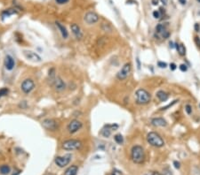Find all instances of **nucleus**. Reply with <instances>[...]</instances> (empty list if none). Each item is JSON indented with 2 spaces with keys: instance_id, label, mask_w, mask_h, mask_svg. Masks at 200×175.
<instances>
[{
  "instance_id": "nucleus-23",
  "label": "nucleus",
  "mask_w": 200,
  "mask_h": 175,
  "mask_svg": "<svg viewBox=\"0 0 200 175\" xmlns=\"http://www.w3.org/2000/svg\"><path fill=\"white\" fill-rule=\"evenodd\" d=\"M101 28H102V30L103 31H105V32H108V33H111L113 31V28L112 27L108 24V23H102L101 25Z\"/></svg>"
},
{
  "instance_id": "nucleus-30",
  "label": "nucleus",
  "mask_w": 200,
  "mask_h": 175,
  "mask_svg": "<svg viewBox=\"0 0 200 175\" xmlns=\"http://www.w3.org/2000/svg\"><path fill=\"white\" fill-rule=\"evenodd\" d=\"M194 42H195L196 45L197 46V48H199V49H200V38H199L198 36H195V38H194Z\"/></svg>"
},
{
  "instance_id": "nucleus-39",
  "label": "nucleus",
  "mask_w": 200,
  "mask_h": 175,
  "mask_svg": "<svg viewBox=\"0 0 200 175\" xmlns=\"http://www.w3.org/2000/svg\"><path fill=\"white\" fill-rule=\"evenodd\" d=\"M179 2L182 4V5H186L187 3V0H179Z\"/></svg>"
},
{
  "instance_id": "nucleus-40",
  "label": "nucleus",
  "mask_w": 200,
  "mask_h": 175,
  "mask_svg": "<svg viewBox=\"0 0 200 175\" xmlns=\"http://www.w3.org/2000/svg\"><path fill=\"white\" fill-rule=\"evenodd\" d=\"M160 1H161V3H163V5H167V0H160Z\"/></svg>"
},
{
  "instance_id": "nucleus-1",
  "label": "nucleus",
  "mask_w": 200,
  "mask_h": 175,
  "mask_svg": "<svg viewBox=\"0 0 200 175\" xmlns=\"http://www.w3.org/2000/svg\"><path fill=\"white\" fill-rule=\"evenodd\" d=\"M131 158L133 163L135 164L143 163L145 161V153L143 148L140 145L133 146L131 150Z\"/></svg>"
},
{
  "instance_id": "nucleus-8",
  "label": "nucleus",
  "mask_w": 200,
  "mask_h": 175,
  "mask_svg": "<svg viewBox=\"0 0 200 175\" xmlns=\"http://www.w3.org/2000/svg\"><path fill=\"white\" fill-rule=\"evenodd\" d=\"M71 160V155L68 154V155H65V156H59V157H56L54 158V163L58 165L59 167L63 168L65 166H67L70 162Z\"/></svg>"
},
{
  "instance_id": "nucleus-26",
  "label": "nucleus",
  "mask_w": 200,
  "mask_h": 175,
  "mask_svg": "<svg viewBox=\"0 0 200 175\" xmlns=\"http://www.w3.org/2000/svg\"><path fill=\"white\" fill-rule=\"evenodd\" d=\"M9 92V90L7 89V88H3V89L0 90V98L5 96H6Z\"/></svg>"
},
{
  "instance_id": "nucleus-33",
  "label": "nucleus",
  "mask_w": 200,
  "mask_h": 175,
  "mask_svg": "<svg viewBox=\"0 0 200 175\" xmlns=\"http://www.w3.org/2000/svg\"><path fill=\"white\" fill-rule=\"evenodd\" d=\"M152 14H153V17H154L155 19H159V18L161 17V13H160L159 11H154Z\"/></svg>"
},
{
  "instance_id": "nucleus-16",
  "label": "nucleus",
  "mask_w": 200,
  "mask_h": 175,
  "mask_svg": "<svg viewBox=\"0 0 200 175\" xmlns=\"http://www.w3.org/2000/svg\"><path fill=\"white\" fill-rule=\"evenodd\" d=\"M55 25H56L57 28L59 29V31H60V33H61L63 39H67L69 37V32H68V30H67V28H66V27L64 25H62L59 21H55Z\"/></svg>"
},
{
  "instance_id": "nucleus-31",
  "label": "nucleus",
  "mask_w": 200,
  "mask_h": 175,
  "mask_svg": "<svg viewBox=\"0 0 200 175\" xmlns=\"http://www.w3.org/2000/svg\"><path fill=\"white\" fill-rule=\"evenodd\" d=\"M179 68H180V71H182V72H186V71H187V69H188V67H187V65H184V64H182V65H180Z\"/></svg>"
},
{
  "instance_id": "nucleus-10",
  "label": "nucleus",
  "mask_w": 200,
  "mask_h": 175,
  "mask_svg": "<svg viewBox=\"0 0 200 175\" xmlns=\"http://www.w3.org/2000/svg\"><path fill=\"white\" fill-rule=\"evenodd\" d=\"M22 53H23V56L30 61H32V62H35V63H39V62L42 61L41 57L37 53H36L35 51H28V50H24Z\"/></svg>"
},
{
  "instance_id": "nucleus-9",
  "label": "nucleus",
  "mask_w": 200,
  "mask_h": 175,
  "mask_svg": "<svg viewBox=\"0 0 200 175\" xmlns=\"http://www.w3.org/2000/svg\"><path fill=\"white\" fill-rule=\"evenodd\" d=\"M82 126H83V123L78 120H71L68 126H67V129H68V132L70 134H75V133H77L78 132L81 128H82Z\"/></svg>"
},
{
  "instance_id": "nucleus-15",
  "label": "nucleus",
  "mask_w": 200,
  "mask_h": 175,
  "mask_svg": "<svg viewBox=\"0 0 200 175\" xmlns=\"http://www.w3.org/2000/svg\"><path fill=\"white\" fill-rule=\"evenodd\" d=\"M70 29H71L73 35H75V37L77 38L78 40H81V39L83 38V36H84V34H83V31H82L81 27L78 24L73 23L70 26Z\"/></svg>"
},
{
  "instance_id": "nucleus-37",
  "label": "nucleus",
  "mask_w": 200,
  "mask_h": 175,
  "mask_svg": "<svg viewBox=\"0 0 200 175\" xmlns=\"http://www.w3.org/2000/svg\"><path fill=\"white\" fill-rule=\"evenodd\" d=\"M174 167H175L176 169H179V168L180 167V164L179 162H177V161H174Z\"/></svg>"
},
{
  "instance_id": "nucleus-38",
  "label": "nucleus",
  "mask_w": 200,
  "mask_h": 175,
  "mask_svg": "<svg viewBox=\"0 0 200 175\" xmlns=\"http://www.w3.org/2000/svg\"><path fill=\"white\" fill-rule=\"evenodd\" d=\"M152 5H158V0H152Z\"/></svg>"
},
{
  "instance_id": "nucleus-42",
  "label": "nucleus",
  "mask_w": 200,
  "mask_h": 175,
  "mask_svg": "<svg viewBox=\"0 0 200 175\" xmlns=\"http://www.w3.org/2000/svg\"><path fill=\"white\" fill-rule=\"evenodd\" d=\"M170 47L172 48V49L174 47V43H173V42H170Z\"/></svg>"
},
{
  "instance_id": "nucleus-3",
  "label": "nucleus",
  "mask_w": 200,
  "mask_h": 175,
  "mask_svg": "<svg viewBox=\"0 0 200 175\" xmlns=\"http://www.w3.org/2000/svg\"><path fill=\"white\" fill-rule=\"evenodd\" d=\"M135 97H136V103L138 104H147L150 102L151 96L150 94L144 89H139L135 92Z\"/></svg>"
},
{
  "instance_id": "nucleus-13",
  "label": "nucleus",
  "mask_w": 200,
  "mask_h": 175,
  "mask_svg": "<svg viewBox=\"0 0 200 175\" xmlns=\"http://www.w3.org/2000/svg\"><path fill=\"white\" fill-rule=\"evenodd\" d=\"M160 36L161 38H164L166 39L169 37L170 33L168 32V30L166 29V25L164 24H158L156 27V36Z\"/></svg>"
},
{
  "instance_id": "nucleus-7",
  "label": "nucleus",
  "mask_w": 200,
  "mask_h": 175,
  "mask_svg": "<svg viewBox=\"0 0 200 175\" xmlns=\"http://www.w3.org/2000/svg\"><path fill=\"white\" fill-rule=\"evenodd\" d=\"M53 86L54 88V90L57 92H62L66 90L67 85L65 81L61 79V77L60 76H55V78L53 80Z\"/></svg>"
},
{
  "instance_id": "nucleus-35",
  "label": "nucleus",
  "mask_w": 200,
  "mask_h": 175,
  "mask_svg": "<svg viewBox=\"0 0 200 175\" xmlns=\"http://www.w3.org/2000/svg\"><path fill=\"white\" fill-rule=\"evenodd\" d=\"M56 3L58 4V5H64L66 3H68L69 2V0H55Z\"/></svg>"
},
{
  "instance_id": "nucleus-4",
  "label": "nucleus",
  "mask_w": 200,
  "mask_h": 175,
  "mask_svg": "<svg viewBox=\"0 0 200 175\" xmlns=\"http://www.w3.org/2000/svg\"><path fill=\"white\" fill-rule=\"evenodd\" d=\"M61 146L62 149H64L65 150H79L82 147V142L79 140L70 139L64 141Z\"/></svg>"
},
{
  "instance_id": "nucleus-32",
  "label": "nucleus",
  "mask_w": 200,
  "mask_h": 175,
  "mask_svg": "<svg viewBox=\"0 0 200 175\" xmlns=\"http://www.w3.org/2000/svg\"><path fill=\"white\" fill-rule=\"evenodd\" d=\"M157 65L160 67V68H166L167 66V64L166 62H162V61H158L157 62Z\"/></svg>"
},
{
  "instance_id": "nucleus-24",
  "label": "nucleus",
  "mask_w": 200,
  "mask_h": 175,
  "mask_svg": "<svg viewBox=\"0 0 200 175\" xmlns=\"http://www.w3.org/2000/svg\"><path fill=\"white\" fill-rule=\"evenodd\" d=\"M114 140H115V142L118 144H122L124 142V137H123V135L121 134H116L115 136H114Z\"/></svg>"
},
{
  "instance_id": "nucleus-41",
  "label": "nucleus",
  "mask_w": 200,
  "mask_h": 175,
  "mask_svg": "<svg viewBox=\"0 0 200 175\" xmlns=\"http://www.w3.org/2000/svg\"><path fill=\"white\" fill-rule=\"evenodd\" d=\"M195 29H196V31L198 32L199 31V27H198V24H196L195 25Z\"/></svg>"
},
{
  "instance_id": "nucleus-25",
  "label": "nucleus",
  "mask_w": 200,
  "mask_h": 175,
  "mask_svg": "<svg viewBox=\"0 0 200 175\" xmlns=\"http://www.w3.org/2000/svg\"><path fill=\"white\" fill-rule=\"evenodd\" d=\"M16 13L17 12L15 11V9H8V10H6V11L3 12L2 15H3V17H7V16H10L12 14H14Z\"/></svg>"
},
{
  "instance_id": "nucleus-20",
  "label": "nucleus",
  "mask_w": 200,
  "mask_h": 175,
  "mask_svg": "<svg viewBox=\"0 0 200 175\" xmlns=\"http://www.w3.org/2000/svg\"><path fill=\"white\" fill-rule=\"evenodd\" d=\"M111 126L110 125H108L106 126L105 128H104L101 131V135L103 136V137H105V138H108L109 137V136L111 135Z\"/></svg>"
},
{
  "instance_id": "nucleus-36",
  "label": "nucleus",
  "mask_w": 200,
  "mask_h": 175,
  "mask_svg": "<svg viewBox=\"0 0 200 175\" xmlns=\"http://www.w3.org/2000/svg\"><path fill=\"white\" fill-rule=\"evenodd\" d=\"M176 68H177V65L174 63H171L170 64V69L172 70V71H174Z\"/></svg>"
},
{
  "instance_id": "nucleus-14",
  "label": "nucleus",
  "mask_w": 200,
  "mask_h": 175,
  "mask_svg": "<svg viewBox=\"0 0 200 175\" xmlns=\"http://www.w3.org/2000/svg\"><path fill=\"white\" fill-rule=\"evenodd\" d=\"M4 65L7 71H13L15 67V60L14 58L9 54H6L4 58Z\"/></svg>"
},
{
  "instance_id": "nucleus-2",
  "label": "nucleus",
  "mask_w": 200,
  "mask_h": 175,
  "mask_svg": "<svg viewBox=\"0 0 200 175\" xmlns=\"http://www.w3.org/2000/svg\"><path fill=\"white\" fill-rule=\"evenodd\" d=\"M147 141L151 146H153V147H156V148H161L165 145V142L163 138L156 132L149 133L147 135Z\"/></svg>"
},
{
  "instance_id": "nucleus-27",
  "label": "nucleus",
  "mask_w": 200,
  "mask_h": 175,
  "mask_svg": "<svg viewBox=\"0 0 200 175\" xmlns=\"http://www.w3.org/2000/svg\"><path fill=\"white\" fill-rule=\"evenodd\" d=\"M162 175H173V172L168 167H166L162 171Z\"/></svg>"
},
{
  "instance_id": "nucleus-17",
  "label": "nucleus",
  "mask_w": 200,
  "mask_h": 175,
  "mask_svg": "<svg viewBox=\"0 0 200 175\" xmlns=\"http://www.w3.org/2000/svg\"><path fill=\"white\" fill-rule=\"evenodd\" d=\"M151 124L155 126H160V128H163V126H166L167 123L166 121L162 119V118H154L151 120Z\"/></svg>"
},
{
  "instance_id": "nucleus-5",
  "label": "nucleus",
  "mask_w": 200,
  "mask_h": 175,
  "mask_svg": "<svg viewBox=\"0 0 200 175\" xmlns=\"http://www.w3.org/2000/svg\"><path fill=\"white\" fill-rule=\"evenodd\" d=\"M131 71H132L131 63H126L122 66L121 69L118 71V73H117V78L120 81L126 80V78L129 76V74L131 73Z\"/></svg>"
},
{
  "instance_id": "nucleus-12",
  "label": "nucleus",
  "mask_w": 200,
  "mask_h": 175,
  "mask_svg": "<svg viewBox=\"0 0 200 175\" xmlns=\"http://www.w3.org/2000/svg\"><path fill=\"white\" fill-rule=\"evenodd\" d=\"M42 126L49 131H55L58 128V122L53 119H45L42 121Z\"/></svg>"
},
{
  "instance_id": "nucleus-29",
  "label": "nucleus",
  "mask_w": 200,
  "mask_h": 175,
  "mask_svg": "<svg viewBox=\"0 0 200 175\" xmlns=\"http://www.w3.org/2000/svg\"><path fill=\"white\" fill-rule=\"evenodd\" d=\"M177 102H178L177 100H174V102H173L172 104H168V105H166V107H163V108H161V110H162V111H164V110H167L168 108H170V107H172V106H173L174 104H176Z\"/></svg>"
},
{
  "instance_id": "nucleus-45",
  "label": "nucleus",
  "mask_w": 200,
  "mask_h": 175,
  "mask_svg": "<svg viewBox=\"0 0 200 175\" xmlns=\"http://www.w3.org/2000/svg\"><path fill=\"white\" fill-rule=\"evenodd\" d=\"M199 106H200V104H199Z\"/></svg>"
},
{
  "instance_id": "nucleus-44",
  "label": "nucleus",
  "mask_w": 200,
  "mask_h": 175,
  "mask_svg": "<svg viewBox=\"0 0 200 175\" xmlns=\"http://www.w3.org/2000/svg\"><path fill=\"white\" fill-rule=\"evenodd\" d=\"M197 2H199V3H200V0H197Z\"/></svg>"
},
{
  "instance_id": "nucleus-28",
  "label": "nucleus",
  "mask_w": 200,
  "mask_h": 175,
  "mask_svg": "<svg viewBox=\"0 0 200 175\" xmlns=\"http://www.w3.org/2000/svg\"><path fill=\"white\" fill-rule=\"evenodd\" d=\"M185 111H186V112H187L189 115L191 114V113H192V107H191V105L186 104V105H185Z\"/></svg>"
},
{
  "instance_id": "nucleus-18",
  "label": "nucleus",
  "mask_w": 200,
  "mask_h": 175,
  "mask_svg": "<svg viewBox=\"0 0 200 175\" xmlns=\"http://www.w3.org/2000/svg\"><path fill=\"white\" fill-rule=\"evenodd\" d=\"M156 96L157 97V99L160 102H166L168 99L169 95L166 91H164V90H158L157 92V94H156Z\"/></svg>"
},
{
  "instance_id": "nucleus-11",
  "label": "nucleus",
  "mask_w": 200,
  "mask_h": 175,
  "mask_svg": "<svg viewBox=\"0 0 200 175\" xmlns=\"http://www.w3.org/2000/svg\"><path fill=\"white\" fill-rule=\"evenodd\" d=\"M100 19V17L99 15L94 13V12H88L85 13L84 17V22L88 24V25H93V24H95L96 22L99 21Z\"/></svg>"
},
{
  "instance_id": "nucleus-21",
  "label": "nucleus",
  "mask_w": 200,
  "mask_h": 175,
  "mask_svg": "<svg viewBox=\"0 0 200 175\" xmlns=\"http://www.w3.org/2000/svg\"><path fill=\"white\" fill-rule=\"evenodd\" d=\"M176 49H177V51H178L179 55H180V56H185L186 55V48L183 45V43L176 44Z\"/></svg>"
},
{
  "instance_id": "nucleus-19",
  "label": "nucleus",
  "mask_w": 200,
  "mask_h": 175,
  "mask_svg": "<svg viewBox=\"0 0 200 175\" xmlns=\"http://www.w3.org/2000/svg\"><path fill=\"white\" fill-rule=\"evenodd\" d=\"M78 171V167L77 165H71L64 172V175H77Z\"/></svg>"
},
{
  "instance_id": "nucleus-6",
  "label": "nucleus",
  "mask_w": 200,
  "mask_h": 175,
  "mask_svg": "<svg viewBox=\"0 0 200 175\" xmlns=\"http://www.w3.org/2000/svg\"><path fill=\"white\" fill-rule=\"evenodd\" d=\"M35 89V82L32 79H25L21 84V90L25 95L31 93Z\"/></svg>"
},
{
  "instance_id": "nucleus-22",
  "label": "nucleus",
  "mask_w": 200,
  "mask_h": 175,
  "mask_svg": "<svg viewBox=\"0 0 200 175\" xmlns=\"http://www.w3.org/2000/svg\"><path fill=\"white\" fill-rule=\"evenodd\" d=\"M11 172V168L9 165L7 164H3L0 166V173L3 174V175H6V174H9Z\"/></svg>"
},
{
  "instance_id": "nucleus-34",
  "label": "nucleus",
  "mask_w": 200,
  "mask_h": 175,
  "mask_svg": "<svg viewBox=\"0 0 200 175\" xmlns=\"http://www.w3.org/2000/svg\"><path fill=\"white\" fill-rule=\"evenodd\" d=\"M143 175H161L158 172H145Z\"/></svg>"
},
{
  "instance_id": "nucleus-43",
  "label": "nucleus",
  "mask_w": 200,
  "mask_h": 175,
  "mask_svg": "<svg viewBox=\"0 0 200 175\" xmlns=\"http://www.w3.org/2000/svg\"><path fill=\"white\" fill-rule=\"evenodd\" d=\"M46 175H53V174H52V173H47Z\"/></svg>"
}]
</instances>
